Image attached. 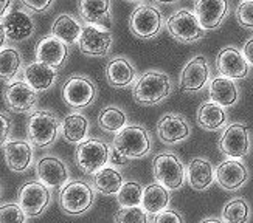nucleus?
Wrapping results in <instances>:
<instances>
[{
  "instance_id": "f257e3e1",
  "label": "nucleus",
  "mask_w": 253,
  "mask_h": 223,
  "mask_svg": "<svg viewBox=\"0 0 253 223\" xmlns=\"http://www.w3.org/2000/svg\"><path fill=\"white\" fill-rule=\"evenodd\" d=\"M172 88L171 77L159 70H149L143 73L132 88L135 103L141 106H156L165 101Z\"/></svg>"
},
{
  "instance_id": "f03ea898",
  "label": "nucleus",
  "mask_w": 253,
  "mask_h": 223,
  "mask_svg": "<svg viewBox=\"0 0 253 223\" xmlns=\"http://www.w3.org/2000/svg\"><path fill=\"white\" fill-rule=\"evenodd\" d=\"M61 121L51 110H35L27 118V137L33 148H48L56 141Z\"/></svg>"
},
{
  "instance_id": "7ed1b4c3",
  "label": "nucleus",
  "mask_w": 253,
  "mask_h": 223,
  "mask_svg": "<svg viewBox=\"0 0 253 223\" xmlns=\"http://www.w3.org/2000/svg\"><path fill=\"white\" fill-rule=\"evenodd\" d=\"M112 149L125 155L129 160L146 157L152 149L149 132L140 124H127L117 132Z\"/></svg>"
},
{
  "instance_id": "20e7f679",
  "label": "nucleus",
  "mask_w": 253,
  "mask_h": 223,
  "mask_svg": "<svg viewBox=\"0 0 253 223\" xmlns=\"http://www.w3.org/2000/svg\"><path fill=\"white\" fill-rule=\"evenodd\" d=\"M95 202V192L90 185L81 180H73L65 185L59 192V205L69 216L87 213Z\"/></svg>"
},
{
  "instance_id": "39448f33",
  "label": "nucleus",
  "mask_w": 253,
  "mask_h": 223,
  "mask_svg": "<svg viewBox=\"0 0 253 223\" xmlns=\"http://www.w3.org/2000/svg\"><path fill=\"white\" fill-rule=\"evenodd\" d=\"M96 85L89 76L72 74L62 84V99L69 107L81 110L93 104L96 99Z\"/></svg>"
},
{
  "instance_id": "423d86ee",
  "label": "nucleus",
  "mask_w": 253,
  "mask_h": 223,
  "mask_svg": "<svg viewBox=\"0 0 253 223\" xmlns=\"http://www.w3.org/2000/svg\"><path fill=\"white\" fill-rule=\"evenodd\" d=\"M111 148L98 138H89L78 144L75 152L76 166L84 174H95L109 163Z\"/></svg>"
},
{
  "instance_id": "0eeeda50",
  "label": "nucleus",
  "mask_w": 253,
  "mask_h": 223,
  "mask_svg": "<svg viewBox=\"0 0 253 223\" xmlns=\"http://www.w3.org/2000/svg\"><path fill=\"white\" fill-rule=\"evenodd\" d=\"M51 202L50 187L39 180L24 183L17 191V203L25 211V214L33 219L39 217L48 208Z\"/></svg>"
},
{
  "instance_id": "6e6552de",
  "label": "nucleus",
  "mask_w": 253,
  "mask_h": 223,
  "mask_svg": "<svg viewBox=\"0 0 253 223\" xmlns=\"http://www.w3.org/2000/svg\"><path fill=\"white\" fill-rule=\"evenodd\" d=\"M163 27L162 11L154 5H138L129 17L132 35L140 39H154L159 36Z\"/></svg>"
},
{
  "instance_id": "1a4fd4ad",
  "label": "nucleus",
  "mask_w": 253,
  "mask_h": 223,
  "mask_svg": "<svg viewBox=\"0 0 253 223\" xmlns=\"http://www.w3.org/2000/svg\"><path fill=\"white\" fill-rule=\"evenodd\" d=\"M154 178L169 191L179 189L185 183V166L174 153H160L154 158Z\"/></svg>"
},
{
  "instance_id": "9d476101",
  "label": "nucleus",
  "mask_w": 253,
  "mask_h": 223,
  "mask_svg": "<svg viewBox=\"0 0 253 223\" xmlns=\"http://www.w3.org/2000/svg\"><path fill=\"white\" fill-rule=\"evenodd\" d=\"M167 28L169 35L182 43H193L204 37V27L196 13L190 9H179L168 19Z\"/></svg>"
},
{
  "instance_id": "9b49d317",
  "label": "nucleus",
  "mask_w": 253,
  "mask_h": 223,
  "mask_svg": "<svg viewBox=\"0 0 253 223\" xmlns=\"http://www.w3.org/2000/svg\"><path fill=\"white\" fill-rule=\"evenodd\" d=\"M6 109L13 113H30L38 106V92L25 79L6 82L3 88Z\"/></svg>"
},
{
  "instance_id": "f8f14e48",
  "label": "nucleus",
  "mask_w": 253,
  "mask_h": 223,
  "mask_svg": "<svg viewBox=\"0 0 253 223\" xmlns=\"http://www.w3.org/2000/svg\"><path fill=\"white\" fill-rule=\"evenodd\" d=\"M219 150L227 158L241 160L250 150V138H249V126L243 122H233L228 124L221 138H219Z\"/></svg>"
},
{
  "instance_id": "ddd939ff",
  "label": "nucleus",
  "mask_w": 253,
  "mask_h": 223,
  "mask_svg": "<svg viewBox=\"0 0 253 223\" xmlns=\"http://www.w3.org/2000/svg\"><path fill=\"white\" fill-rule=\"evenodd\" d=\"M78 45L83 54L93 56V58H104L112 47V33L104 27L87 24L83 27Z\"/></svg>"
},
{
  "instance_id": "4468645a",
  "label": "nucleus",
  "mask_w": 253,
  "mask_h": 223,
  "mask_svg": "<svg viewBox=\"0 0 253 223\" xmlns=\"http://www.w3.org/2000/svg\"><path fill=\"white\" fill-rule=\"evenodd\" d=\"M36 175L50 189H62L70 180L67 164L54 155H45L36 163Z\"/></svg>"
},
{
  "instance_id": "2eb2a0df",
  "label": "nucleus",
  "mask_w": 253,
  "mask_h": 223,
  "mask_svg": "<svg viewBox=\"0 0 253 223\" xmlns=\"http://www.w3.org/2000/svg\"><path fill=\"white\" fill-rule=\"evenodd\" d=\"M8 40L13 43H20L28 40L36 33V22L27 9H14L2 19Z\"/></svg>"
},
{
  "instance_id": "dca6fc26",
  "label": "nucleus",
  "mask_w": 253,
  "mask_h": 223,
  "mask_svg": "<svg viewBox=\"0 0 253 223\" xmlns=\"http://www.w3.org/2000/svg\"><path fill=\"white\" fill-rule=\"evenodd\" d=\"M249 62L244 58L243 50H239L233 45L224 47L217 53L216 67L219 73L227 76L230 79H244L249 74Z\"/></svg>"
},
{
  "instance_id": "f3484780",
  "label": "nucleus",
  "mask_w": 253,
  "mask_h": 223,
  "mask_svg": "<svg viewBox=\"0 0 253 223\" xmlns=\"http://www.w3.org/2000/svg\"><path fill=\"white\" fill-rule=\"evenodd\" d=\"M210 79V67L204 56H196L185 64L180 73V90L182 92H201Z\"/></svg>"
},
{
  "instance_id": "a211bd4d",
  "label": "nucleus",
  "mask_w": 253,
  "mask_h": 223,
  "mask_svg": "<svg viewBox=\"0 0 253 223\" xmlns=\"http://www.w3.org/2000/svg\"><path fill=\"white\" fill-rule=\"evenodd\" d=\"M35 54L36 61L47 64L58 70L64 67L65 61L69 58V45L64 43L61 39L54 37L53 35H48L38 42Z\"/></svg>"
},
{
  "instance_id": "6ab92c4d",
  "label": "nucleus",
  "mask_w": 253,
  "mask_h": 223,
  "mask_svg": "<svg viewBox=\"0 0 253 223\" xmlns=\"http://www.w3.org/2000/svg\"><path fill=\"white\" fill-rule=\"evenodd\" d=\"M228 9V0H196L194 3V13L204 30H216L221 27Z\"/></svg>"
},
{
  "instance_id": "aec40b11",
  "label": "nucleus",
  "mask_w": 253,
  "mask_h": 223,
  "mask_svg": "<svg viewBox=\"0 0 253 223\" xmlns=\"http://www.w3.org/2000/svg\"><path fill=\"white\" fill-rule=\"evenodd\" d=\"M5 163L9 171L22 174L33 164V144L24 140H9L3 146Z\"/></svg>"
},
{
  "instance_id": "412c9836",
  "label": "nucleus",
  "mask_w": 253,
  "mask_h": 223,
  "mask_svg": "<svg viewBox=\"0 0 253 223\" xmlns=\"http://www.w3.org/2000/svg\"><path fill=\"white\" fill-rule=\"evenodd\" d=\"M249 178V171L243 161L238 158H227L219 164L216 171V180L219 186L227 191H236Z\"/></svg>"
},
{
  "instance_id": "4be33fe9",
  "label": "nucleus",
  "mask_w": 253,
  "mask_h": 223,
  "mask_svg": "<svg viewBox=\"0 0 253 223\" xmlns=\"http://www.w3.org/2000/svg\"><path fill=\"white\" fill-rule=\"evenodd\" d=\"M157 135L165 144H177L191 135V127L182 115H165L157 122Z\"/></svg>"
},
{
  "instance_id": "5701e85b",
  "label": "nucleus",
  "mask_w": 253,
  "mask_h": 223,
  "mask_svg": "<svg viewBox=\"0 0 253 223\" xmlns=\"http://www.w3.org/2000/svg\"><path fill=\"white\" fill-rule=\"evenodd\" d=\"M78 11L85 24L112 28L111 0H78Z\"/></svg>"
},
{
  "instance_id": "b1692460",
  "label": "nucleus",
  "mask_w": 253,
  "mask_h": 223,
  "mask_svg": "<svg viewBox=\"0 0 253 223\" xmlns=\"http://www.w3.org/2000/svg\"><path fill=\"white\" fill-rule=\"evenodd\" d=\"M137 70L134 64L123 56L112 58L106 65V79L115 88H127L134 84Z\"/></svg>"
},
{
  "instance_id": "393cba45",
  "label": "nucleus",
  "mask_w": 253,
  "mask_h": 223,
  "mask_svg": "<svg viewBox=\"0 0 253 223\" xmlns=\"http://www.w3.org/2000/svg\"><path fill=\"white\" fill-rule=\"evenodd\" d=\"M24 79L35 88L38 93L41 92H47L56 84L58 81V73L56 69L53 67L35 61L30 62L25 69H24Z\"/></svg>"
},
{
  "instance_id": "a878e982",
  "label": "nucleus",
  "mask_w": 253,
  "mask_h": 223,
  "mask_svg": "<svg viewBox=\"0 0 253 223\" xmlns=\"http://www.w3.org/2000/svg\"><path fill=\"white\" fill-rule=\"evenodd\" d=\"M210 99L217 104H221L222 107H232L238 103L239 99V92L238 87L233 82V79H230L227 76H216L211 79L210 87Z\"/></svg>"
},
{
  "instance_id": "bb28decb",
  "label": "nucleus",
  "mask_w": 253,
  "mask_h": 223,
  "mask_svg": "<svg viewBox=\"0 0 253 223\" xmlns=\"http://www.w3.org/2000/svg\"><path fill=\"white\" fill-rule=\"evenodd\" d=\"M81 33H83V25L80 24V20L75 16L65 13L54 19V22L51 24L50 35L61 39L67 45H75V43H78Z\"/></svg>"
},
{
  "instance_id": "cd10ccee",
  "label": "nucleus",
  "mask_w": 253,
  "mask_h": 223,
  "mask_svg": "<svg viewBox=\"0 0 253 223\" xmlns=\"http://www.w3.org/2000/svg\"><path fill=\"white\" fill-rule=\"evenodd\" d=\"M169 189L160 183H151L143 187L141 208L151 216H157L169 205Z\"/></svg>"
},
{
  "instance_id": "c85d7f7f",
  "label": "nucleus",
  "mask_w": 253,
  "mask_h": 223,
  "mask_svg": "<svg viewBox=\"0 0 253 223\" xmlns=\"http://www.w3.org/2000/svg\"><path fill=\"white\" fill-rule=\"evenodd\" d=\"M228 121V115L225 107L214 101H208L201 104L197 109V124L205 130H219L225 127Z\"/></svg>"
},
{
  "instance_id": "c756f323",
  "label": "nucleus",
  "mask_w": 253,
  "mask_h": 223,
  "mask_svg": "<svg viewBox=\"0 0 253 223\" xmlns=\"http://www.w3.org/2000/svg\"><path fill=\"white\" fill-rule=\"evenodd\" d=\"M186 177L193 189L196 191H204V189L210 187L214 182V171L211 163L207 158H193L188 164V171Z\"/></svg>"
},
{
  "instance_id": "7c9ffc66",
  "label": "nucleus",
  "mask_w": 253,
  "mask_h": 223,
  "mask_svg": "<svg viewBox=\"0 0 253 223\" xmlns=\"http://www.w3.org/2000/svg\"><path fill=\"white\" fill-rule=\"evenodd\" d=\"M92 185L95 187V191H98L103 195H117L123 186V175L115 167L104 166L103 169L93 174Z\"/></svg>"
},
{
  "instance_id": "2f4dec72",
  "label": "nucleus",
  "mask_w": 253,
  "mask_h": 223,
  "mask_svg": "<svg viewBox=\"0 0 253 223\" xmlns=\"http://www.w3.org/2000/svg\"><path fill=\"white\" fill-rule=\"evenodd\" d=\"M61 132L65 141L80 144L89 135V119L81 113H70L61 122Z\"/></svg>"
},
{
  "instance_id": "473e14b6",
  "label": "nucleus",
  "mask_w": 253,
  "mask_h": 223,
  "mask_svg": "<svg viewBox=\"0 0 253 223\" xmlns=\"http://www.w3.org/2000/svg\"><path fill=\"white\" fill-rule=\"evenodd\" d=\"M22 67V56L16 47L6 45L0 48V81H14Z\"/></svg>"
},
{
  "instance_id": "72a5a7b5",
  "label": "nucleus",
  "mask_w": 253,
  "mask_h": 223,
  "mask_svg": "<svg viewBox=\"0 0 253 223\" xmlns=\"http://www.w3.org/2000/svg\"><path fill=\"white\" fill-rule=\"evenodd\" d=\"M127 122V116L126 113L118 109L115 106H109V107H104L100 115H98V126H100L104 132H112V133H117L122 130Z\"/></svg>"
},
{
  "instance_id": "f704fd0d",
  "label": "nucleus",
  "mask_w": 253,
  "mask_h": 223,
  "mask_svg": "<svg viewBox=\"0 0 253 223\" xmlns=\"http://www.w3.org/2000/svg\"><path fill=\"white\" fill-rule=\"evenodd\" d=\"M249 219H250L249 203L241 197L230 200L222 209L224 223H247Z\"/></svg>"
},
{
  "instance_id": "c9c22d12",
  "label": "nucleus",
  "mask_w": 253,
  "mask_h": 223,
  "mask_svg": "<svg viewBox=\"0 0 253 223\" xmlns=\"http://www.w3.org/2000/svg\"><path fill=\"white\" fill-rule=\"evenodd\" d=\"M141 197H143V186L137 182H127L123 183L122 189L118 191L117 202L122 208L141 206Z\"/></svg>"
},
{
  "instance_id": "e433bc0d",
  "label": "nucleus",
  "mask_w": 253,
  "mask_h": 223,
  "mask_svg": "<svg viewBox=\"0 0 253 223\" xmlns=\"http://www.w3.org/2000/svg\"><path fill=\"white\" fill-rule=\"evenodd\" d=\"M115 223H149V217L141 206L120 208L115 214Z\"/></svg>"
},
{
  "instance_id": "4c0bfd02",
  "label": "nucleus",
  "mask_w": 253,
  "mask_h": 223,
  "mask_svg": "<svg viewBox=\"0 0 253 223\" xmlns=\"http://www.w3.org/2000/svg\"><path fill=\"white\" fill-rule=\"evenodd\" d=\"M28 216L19 203L0 205V223H27Z\"/></svg>"
},
{
  "instance_id": "58836bf2",
  "label": "nucleus",
  "mask_w": 253,
  "mask_h": 223,
  "mask_svg": "<svg viewBox=\"0 0 253 223\" xmlns=\"http://www.w3.org/2000/svg\"><path fill=\"white\" fill-rule=\"evenodd\" d=\"M236 20L238 24L247 28V30H253V0H243L238 8H236Z\"/></svg>"
},
{
  "instance_id": "ea45409f",
  "label": "nucleus",
  "mask_w": 253,
  "mask_h": 223,
  "mask_svg": "<svg viewBox=\"0 0 253 223\" xmlns=\"http://www.w3.org/2000/svg\"><path fill=\"white\" fill-rule=\"evenodd\" d=\"M27 11H31V13H47V11L53 6L54 0H19Z\"/></svg>"
},
{
  "instance_id": "a19ab883",
  "label": "nucleus",
  "mask_w": 253,
  "mask_h": 223,
  "mask_svg": "<svg viewBox=\"0 0 253 223\" xmlns=\"http://www.w3.org/2000/svg\"><path fill=\"white\" fill-rule=\"evenodd\" d=\"M11 130H13V121H11L8 113L0 110V148H3L9 141Z\"/></svg>"
},
{
  "instance_id": "79ce46f5",
  "label": "nucleus",
  "mask_w": 253,
  "mask_h": 223,
  "mask_svg": "<svg viewBox=\"0 0 253 223\" xmlns=\"http://www.w3.org/2000/svg\"><path fill=\"white\" fill-rule=\"evenodd\" d=\"M154 223H185L183 217L179 211L174 209H163L162 213H159L157 216H154Z\"/></svg>"
},
{
  "instance_id": "37998d69",
  "label": "nucleus",
  "mask_w": 253,
  "mask_h": 223,
  "mask_svg": "<svg viewBox=\"0 0 253 223\" xmlns=\"http://www.w3.org/2000/svg\"><path fill=\"white\" fill-rule=\"evenodd\" d=\"M109 161L115 166H125L129 163V158L125 157V155H122L120 152H117L115 149H111V158H109Z\"/></svg>"
},
{
  "instance_id": "c03bdc74",
  "label": "nucleus",
  "mask_w": 253,
  "mask_h": 223,
  "mask_svg": "<svg viewBox=\"0 0 253 223\" xmlns=\"http://www.w3.org/2000/svg\"><path fill=\"white\" fill-rule=\"evenodd\" d=\"M243 54L250 65H253V37H250L243 47Z\"/></svg>"
},
{
  "instance_id": "a18cd8bd",
  "label": "nucleus",
  "mask_w": 253,
  "mask_h": 223,
  "mask_svg": "<svg viewBox=\"0 0 253 223\" xmlns=\"http://www.w3.org/2000/svg\"><path fill=\"white\" fill-rule=\"evenodd\" d=\"M13 3L14 0H0V19H3L9 13L11 8H13Z\"/></svg>"
},
{
  "instance_id": "49530a36",
  "label": "nucleus",
  "mask_w": 253,
  "mask_h": 223,
  "mask_svg": "<svg viewBox=\"0 0 253 223\" xmlns=\"http://www.w3.org/2000/svg\"><path fill=\"white\" fill-rule=\"evenodd\" d=\"M6 40H8V36H6V30H5V25L2 19H0V48L6 47Z\"/></svg>"
},
{
  "instance_id": "de8ad7c7",
  "label": "nucleus",
  "mask_w": 253,
  "mask_h": 223,
  "mask_svg": "<svg viewBox=\"0 0 253 223\" xmlns=\"http://www.w3.org/2000/svg\"><path fill=\"white\" fill-rule=\"evenodd\" d=\"M201 223H224V220H219V219L210 217V219H205V220H202Z\"/></svg>"
},
{
  "instance_id": "09e8293b",
  "label": "nucleus",
  "mask_w": 253,
  "mask_h": 223,
  "mask_svg": "<svg viewBox=\"0 0 253 223\" xmlns=\"http://www.w3.org/2000/svg\"><path fill=\"white\" fill-rule=\"evenodd\" d=\"M156 2H160V3H172L175 0H156Z\"/></svg>"
},
{
  "instance_id": "8fccbe9b",
  "label": "nucleus",
  "mask_w": 253,
  "mask_h": 223,
  "mask_svg": "<svg viewBox=\"0 0 253 223\" xmlns=\"http://www.w3.org/2000/svg\"><path fill=\"white\" fill-rule=\"evenodd\" d=\"M129 2H138V0H129Z\"/></svg>"
},
{
  "instance_id": "3c124183",
  "label": "nucleus",
  "mask_w": 253,
  "mask_h": 223,
  "mask_svg": "<svg viewBox=\"0 0 253 223\" xmlns=\"http://www.w3.org/2000/svg\"><path fill=\"white\" fill-rule=\"evenodd\" d=\"M0 194H2V185H0Z\"/></svg>"
}]
</instances>
